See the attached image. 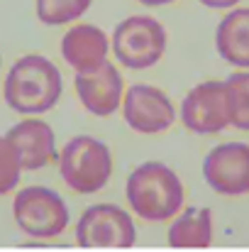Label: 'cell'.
Here are the masks:
<instances>
[{
    "mask_svg": "<svg viewBox=\"0 0 249 252\" xmlns=\"http://www.w3.org/2000/svg\"><path fill=\"white\" fill-rule=\"evenodd\" d=\"M125 191L132 211L149 223L168 220L183 208V184L162 162L139 164L130 174Z\"/></svg>",
    "mask_w": 249,
    "mask_h": 252,
    "instance_id": "2",
    "label": "cell"
},
{
    "mask_svg": "<svg viewBox=\"0 0 249 252\" xmlns=\"http://www.w3.org/2000/svg\"><path fill=\"white\" fill-rule=\"evenodd\" d=\"M215 47L227 64L249 69V7H237L222 17L215 30Z\"/></svg>",
    "mask_w": 249,
    "mask_h": 252,
    "instance_id": "13",
    "label": "cell"
},
{
    "mask_svg": "<svg viewBox=\"0 0 249 252\" xmlns=\"http://www.w3.org/2000/svg\"><path fill=\"white\" fill-rule=\"evenodd\" d=\"M203 176L222 196L249 193V145L225 142L213 147L203 162Z\"/></svg>",
    "mask_w": 249,
    "mask_h": 252,
    "instance_id": "9",
    "label": "cell"
},
{
    "mask_svg": "<svg viewBox=\"0 0 249 252\" xmlns=\"http://www.w3.org/2000/svg\"><path fill=\"white\" fill-rule=\"evenodd\" d=\"M61 54L76 74H90L108 62V34L95 25H74L61 39Z\"/></svg>",
    "mask_w": 249,
    "mask_h": 252,
    "instance_id": "12",
    "label": "cell"
},
{
    "mask_svg": "<svg viewBox=\"0 0 249 252\" xmlns=\"http://www.w3.org/2000/svg\"><path fill=\"white\" fill-rule=\"evenodd\" d=\"M115 57L127 69H149L166 52V30L149 15H132L112 32Z\"/></svg>",
    "mask_w": 249,
    "mask_h": 252,
    "instance_id": "5",
    "label": "cell"
},
{
    "mask_svg": "<svg viewBox=\"0 0 249 252\" xmlns=\"http://www.w3.org/2000/svg\"><path fill=\"white\" fill-rule=\"evenodd\" d=\"M5 103L22 115H39L61 98V74L42 54H27L12 64L2 84Z\"/></svg>",
    "mask_w": 249,
    "mask_h": 252,
    "instance_id": "1",
    "label": "cell"
},
{
    "mask_svg": "<svg viewBox=\"0 0 249 252\" xmlns=\"http://www.w3.org/2000/svg\"><path fill=\"white\" fill-rule=\"evenodd\" d=\"M93 0H37V17L44 25H66L79 20Z\"/></svg>",
    "mask_w": 249,
    "mask_h": 252,
    "instance_id": "16",
    "label": "cell"
},
{
    "mask_svg": "<svg viewBox=\"0 0 249 252\" xmlns=\"http://www.w3.org/2000/svg\"><path fill=\"white\" fill-rule=\"evenodd\" d=\"M203 5H208V7H232V5H237L240 0H200Z\"/></svg>",
    "mask_w": 249,
    "mask_h": 252,
    "instance_id": "18",
    "label": "cell"
},
{
    "mask_svg": "<svg viewBox=\"0 0 249 252\" xmlns=\"http://www.w3.org/2000/svg\"><path fill=\"white\" fill-rule=\"evenodd\" d=\"M137 2H142V5H166V2H171V0H137Z\"/></svg>",
    "mask_w": 249,
    "mask_h": 252,
    "instance_id": "19",
    "label": "cell"
},
{
    "mask_svg": "<svg viewBox=\"0 0 249 252\" xmlns=\"http://www.w3.org/2000/svg\"><path fill=\"white\" fill-rule=\"evenodd\" d=\"M213 243V211L210 208H186L173 216L168 228V245L176 250H203Z\"/></svg>",
    "mask_w": 249,
    "mask_h": 252,
    "instance_id": "14",
    "label": "cell"
},
{
    "mask_svg": "<svg viewBox=\"0 0 249 252\" xmlns=\"http://www.w3.org/2000/svg\"><path fill=\"white\" fill-rule=\"evenodd\" d=\"M122 115H125V123L135 132L157 135L173 125L176 108L162 88L137 84L127 88L122 98Z\"/></svg>",
    "mask_w": 249,
    "mask_h": 252,
    "instance_id": "8",
    "label": "cell"
},
{
    "mask_svg": "<svg viewBox=\"0 0 249 252\" xmlns=\"http://www.w3.org/2000/svg\"><path fill=\"white\" fill-rule=\"evenodd\" d=\"M59 174L76 193H98L112 174V157L105 142L79 135L69 140L59 155Z\"/></svg>",
    "mask_w": 249,
    "mask_h": 252,
    "instance_id": "3",
    "label": "cell"
},
{
    "mask_svg": "<svg viewBox=\"0 0 249 252\" xmlns=\"http://www.w3.org/2000/svg\"><path fill=\"white\" fill-rule=\"evenodd\" d=\"M22 174V164L17 157V150L12 147V142L7 137L0 135V196L10 193Z\"/></svg>",
    "mask_w": 249,
    "mask_h": 252,
    "instance_id": "17",
    "label": "cell"
},
{
    "mask_svg": "<svg viewBox=\"0 0 249 252\" xmlns=\"http://www.w3.org/2000/svg\"><path fill=\"white\" fill-rule=\"evenodd\" d=\"M74 84L81 105L98 118L112 115L122 103V76L112 62H105L90 74H76Z\"/></svg>",
    "mask_w": 249,
    "mask_h": 252,
    "instance_id": "10",
    "label": "cell"
},
{
    "mask_svg": "<svg viewBox=\"0 0 249 252\" xmlns=\"http://www.w3.org/2000/svg\"><path fill=\"white\" fill-rule=\"evenodd\" d=\"M5 137L17 150L20 164L27 171H37L56 159V137H54L52 125L44 120H37V118L20 120L17 125L7 130Z\"/></svg>",
    "mask_w": 249,
    "mask_h": 252,
    "instance_id": "11",
    "label": "cell"
},
{
    "mask_svg": "<svg viewBox=\"0 0 249 252\" xmlns=\"http://www.w3.org/2000/svg\"><path fill=\"white\" fill-rule=\"evenodd\" d=\"M230 93L225 81L193 86L181 103V120L191 132L215 135L230 125Z\"/></svg>",
    "mask_w": 249,
    "mask_h": 252,
    "instance_id": "7",
    "label": "cell"
},
{
    "mask_svg": "<svg viewBox=\"0 0 249 252\" xmlns=\"http://www.w3.org/2000/svg\"><path fill=\"white\" fill-rule=\"evenodd\" d=\"M12 216L22 233L32 238H56L69 225L66 201L47 186H27L12 201Z\"/></svg>",
    "mask_w": 249,
    "mask_h": 252,
    "instance_id": "4",
    "label": "cell"
},
{
    "mask_svg": "<svg viewBox=\"0 0 249 252\" xmlns=\"http://www.w3.org/2000/svg\"><path fill=\"white\" fill-rule=\"evenodd\" d=\"M227 93H230V125L249 130V71L240 69L235 71L227 81Z\"/></svg>",
    "mask_w": 249,
    "mask_h": 252,
    "instance_id": "15",
    "label": "cell"
},
{
    "mask_svg": "<svg viewBox=\"0 0 249 252\" xmlns=\"http://www.w3.org/2000/svg\"><path fill=\"white\" fill-rule=\"evenodd\" d=\"M137 228L130 213L115 203H95L85 208L76 223V243L81 248H132Z\"/></svg>",
    "mask_w": 249,
    "mask_h": 252,
    "instance_id": "6",
    "label": "cell"
}]
</instances>
